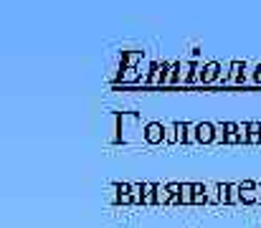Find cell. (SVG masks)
<instances>
[{"label":"cell","mask_w":261,"mask_h":228,"mask_svg":"<svg viewBox=\"0 0 261 228\" xmlns=\"http://www.w3.org/2000/svg\"><path fill=\"white\" fill-rule=\"evenodd\" d=\"M142 117L140 112H117L114 114V135L112 145H135L142 142Z\"/></svg>","instance_id":"cell-1"},{"label":"cell","mask_w":261,"mask_h":228,"mask_svg":"<svg viewBox=\"0 0 261 228\" xmlns=\"http://www.w3.org/2000/svg\"><path fill=\"white\" fill-rule=\"evenodd\" d=\"M221 130L223 124L218 122H193V142L195 147H211V145H221Z\"/></svg>","instance_id":"cell-2"},{"label":"cell","mask_w":261,"mask_h":228,"mask_svg":"<svg viewBox=\"0 0 261 228\" xmlns=\"http://www.w3.org/2000/svg\"><path fill=\"white\" fill-rule=\"evenodd\" d=\"M168 135H170V124H165L160 119H150L142 127V142L147 147H163V145H168Z\"/></svg>","instance_id":"cell-3"},{"label":"cell","mask_w":261,"mask_h":228,"mask_svg":"<svg viewBox=\"0 0 261 228\" xmlns=\"http://www.w3.org/2000/svg\"><path fill=\"white\" fill-rule=\"evenodd\" d=\"M112 206L117 208H137L135 183H112Z\"/></svg>","instance_id":"cell-4"},{"label":"cell","mask_w":261,"mask_h":228,"mask_svg":"<svg viewBox=\"0 0 261 228\" xmlns=\"http://www.w3.org/2000/svg\"><path fill=\"white\" fill-rule=\"evenodd\" d=\"M251 66L249 61H241V59H233L228 61V86H246L251 84Z\"/></svg>","instance_id":"cell-5"},{"label":"cell","mask_w":261,"mask_h":228,"mask_svg":"<svg viewBox=\"0 0 261 228\" xmlns=\"http://www.w3.org/2000/svg\"><path fill=\"white\" fill-rule=\"evenodd\" d=\"M241 206H261V185L256 180H241Z\"/></svg>","instance_id":"cell-6"},{"label":"cell","mask_w":261,"mask_h":228,"mask_svg":"<svg viewBox=\"0 0 261 228\" xmlns=\"http://www.w3.org/2000/svg\"><path fill=\"white\" fill-rule=\"evenodd\" d=\"M173 124V135H175V145H182V147H195L193 142V122H180L175 119Z\"/></svg>","instance_id":"cell-7"},{"label":"cell","mask_w":261,"mask_h":228,"mask_svg":"<svg viewBox=\"0 0 261 228\" xmlns=\"http://www.w3.org/2000/svg\"><path fill=\"white\" fill-rule=\"evenodd\" d=\"M221 145H246L241 135V122H221Z\"/></svg>","instance_id":"cell-8"},{"label":"cell","mask_w":261,"mask_h":228,"mask_svg":"<svg viewBox=\"0 0 261 228\" xmlns=\"http://www.w3.org/2000/svg\"><path fill=\"white\" fill-rule=\"evenodd\" d=\"M145 51L140 48H132V51H122L119 54V69H132V71H140L142 61H145Z\"/></svg>","instance_id":"cell-9"},{"label":"cell","mask_w":261,"mask_h":228,"mask_svg":"<svg viewBox=\"0 0 261 228\" xmlns=\"http://www.w3.org/2000/svg\"><path fill=\"white\" fill-rule=\"evenodd\" d=\"M211 203V185L193 183V208H203Z\"/></svg>","instance_id":"cell-10"},{"label":"cell","mask_w":261,"mask_h":228,"mask_svg":"<svg viewBox=\"0 0 261 228\" xmlns=\"http://www.w3.org/2000/svg\"><path fill=\"white\" fill-rule=\"evenodd\" d=\"M160 66H163V61H158V59L150 61V66L145 71V89H160Z\"/></svg>","instance_id":"cell-11"},{"label":"cell","mask_w":261,"mask_h":228,"mask_svg":"<svg viewBox=\"0 0 261 228\" xmlns=\"http://www.w3.org/2000/svg\"><path fill=\"white\" fill-rule=\"evenodd\" d=\"M168 206H170L168 183H158V190H155V208H168Z\"/></svg>","instance_id":"cell-12"},{"label":"cell","mask_w":261,"mask_h":228,"mask_svg":"<svg viewBox=\"0 0 261 228\" xmlns=\"http://www.w3.org/2000/svg\"><path fill=\"white\" fill-rule=\"evenodd\" d=\"M246 145H251V147H259L261 145V122H249V140H246Z\"/></svg>","instance_id":"cell-13"},{"label":"cell","mask_w":261,"mask_h":228,"mask_svg":"<svg viewBox=\"0 0 261 228\" xmlns=\"http://www.w3.org/2000/svg\"><path fill=\"white\" fill-rule=\"evenodd\" d=\"M180 200H182V206H193V183H182Z\"/></svg>","instance_id":"cell-14"},{"label":"cell","mask_w":261,"mask_h":228,"mask_svg":"<svg viewBox=\"0 0 261 228\" xmlns=\"http://www.w3.org/2000/svg\"><path fill=\"white\" fill-rule=\"evenodd\" d=\"M168 79H170V61H163V66H160V89H168Z\"/></svg>","instance_id":"cell-15"},{"label":"cell","mask_w":261,"mask_h":228,"mask_svg":"<svg viewBox=\"0 0 261 228\" xmlns=\"http://www.w3.org/2000/svg\"><path fill=\"white\" fill-rule=\"evenodd\" d=\"M251 84L261 86V61H254V66H251Z\"/></svg>","instance_id":"cell-16"}]
</instances>
